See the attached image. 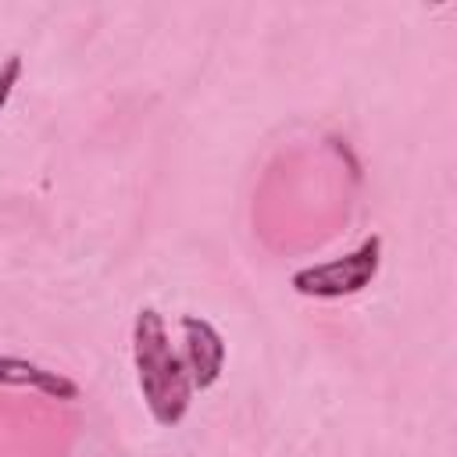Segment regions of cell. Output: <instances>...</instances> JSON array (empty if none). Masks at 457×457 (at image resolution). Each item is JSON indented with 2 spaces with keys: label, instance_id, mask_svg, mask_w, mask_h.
I'll list each match as a JSON object with an SVG mask.
<instances>
[{
  "label": "cell",
  "instance_id": "cell-1",
  "mask_svg": "<svg viewBox=\"0 0 457 457\" xmlns=\"http://www.w3.org/2000/svg\"><path fill=\"white\" fill-rule=\"evenodd\" d=\"M132 361L150 418L164 428H175L193 403V382L182 353L168 339L164 318L154 307H139L132 321Z\"/></svg>",
  "mask_w": 457,
  "mask_h": 457
},
{
  "label": "cell",
  "instance_id": "cell-2",
  "mask_svg": "<svg viewBox=\"0 0 457 457\" xmlns=\"http://www.w3.org/2000/svg\"><path fill=\"white\" fill-rule=\"evenodd\" d=\"M378 264H382V236H368L357 250H350L343 257L293 271L289 286L311 300H343V296L368 289L378 275Z\"/></svg>",
  "mask_w": 457,
  "mask_h": 457
},
{
  "label": "cell",
  "instance_id": "cell-3",
  "mask_svg": "<svg viewBox=\"0 0 457 457\" xmlns=\"http://www.w3.org/2000/svg\"><path fill=\"white\" fill-rule=\"evenodd\" d=\"M179 328H182V361H186L193 389H211L225 371V339H221V332L200 314H182Z\"/></svg>",
  "mask_w": 457,
  "mask_h": 457
},
{
  "label": "cell",
  "instance_id": "cell-4",
  "mask_svg": "<svg viewBox=\"0 0 457 457\" xmlns=\"http://www.w3.org/2000/svg\"><path fill=\"white\" fill-rule=\"evenodd\" d=\"M0 386H29L54 400H79V386L68 375L50 371L25 357H0Z\"/></svg>",
  "mask_w": 457,
  "mask_h": 457
},
{
  "label": "cell",
  "instance_id": "cell-5",
  "mask_svg": "<svg viewBox=\"0 0 457 457\" xmlns=\"http://www.w3.org/2000/svg\"><path fill=\"white\" fill-rule=\"evenodd\" d=\"M18 79H21V57L11 54L4 61V68H0V114H4V107H7V100L14 93V86H18Z\"/></svg>",
  "mask_w": 457,
  "mask_h": 457
}]
</instances>
